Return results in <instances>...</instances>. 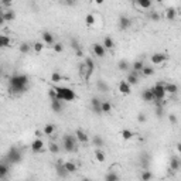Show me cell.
Listing matches in <instances>:
<instances>
[{
	"instance_id": "d590c367",
	"label": "cell",
	"mask_w": 181,
	"mask_h": 181,
	"mask_svg": "<svg viewBox=\"0 0 181 181\" xmlns=\"http://www.w3.org/2000/svg\"><path fill=\"white\" fill-rule=\"evenodd\" d=\"M141 74H143L144 77H151V75H154V68L146 67V65H144L143 69H141Z\"/></svg>"
},
{
	"instance_id": "8fae6325",
	"label": "cell",
	"mask_w": 181,
	"mask_h": 181,
	"mask_svg": "<svg viewBox=\"0 0 181 181\" xmlns=\"http://www.w3.org/2000/svg\"><path fill=\"white\" fill-rule=\"evenodd\" d=\"M51 109L55 112V113L62 112V109H64V106H62V101H60V99H51Z\"/></svg>"
},
{
	"instance_id": "836d02e7",
	"label": "cell",
	"mask_w": 181,
	"mask_h": 181,
	"mask_svg": "<svg viewBox=\"0 0 181 181\" xmlns=\"http://www.w3.org/2000/svg\"><path fill=\"white\" fill-rule=\"evenodd\" d=\"M85 65H86V69L88 71H91V72H93V69H95V62H93V60L92 58H85Z\"/></svg>"
},
{
	"instance_id": "74e56055",
	"label": "cell",
	"mask_w": 181,
	"mask_h": 181,
	"mask_svg": "<svg viewBox=\"0 0 181 181\" xmlns=\"http://www.w3.org/2000/svg\"><path fill=\"white\" fill-rule=\"evenodd\" d=\"M149 163H150V156H149L147 153H143L141 154V166H143L144 169H147Z\"/></svg>"
},
{
	"instance_id": "ab89813d",
	"label": "cell",
	"mask_w": 181,
	"mask_h": 181,
	"mask_svg": "<svg viewBox=\"0 0 181 181\" xmlns=\"http://www.w3.org/2000/svg\"><path fill=\"white\" fill-rule=\"evenodd\" d=\"M151 177H153V174H151V173L147 169L143 170V173H141V175H140V178H141L143 181H149V180H151Z\"/></svg>"
},
{
	"instance_id": "5bb4252c",
	"label": "cell",
	"mask_w": 181,
	"mask_h": 181,
	"mask_svg": "<svg viewBox=\"0 0 181 181\" xmlns=\"http://www.w3.org/2000/svg\"><path fill=\"white\" fill-rule=\"evenodd\" d=\"M126 82L129 83V85H137V82H139L137 72H136V71H133V72H130V74L127 75V78H126Z\"/></svg>"
},
{
	"instance_id": "e0dca14e",
	"label": "cell",
	"mask_w": 181,
	"mask_h": 181,
	"mask_svg": "<svg viewBox=\"0 0 181 181\" xmlns=\"http://www.w3.org/2000/svg\"><path fill=\"white\" fill-rule=\"evenodd\" d=\"M181 163H180V159L178 157H171L170 159V170H173V171H177L178 169H180Z\"/></svg>"
},
{
	"instance_id": "e575fe53",
	"label": "cell",
	"mask_w": 181,
	"mask_h": 181,
	"mask_svg": "<svg viewBox=\"0 0 181 181\" xmlns=\"http://www.w3.org/2000/svg\"><path fill=\"white\" fill-rule=\"evenodd\" d=\"M143 67H144V62L141 61V60H137V61H135V62H133V65H132L133 71H136V72L141 71V69H143Z\"/></svg>"
},
{
	"instance_id": "f5cc1de1",
	"label": "cell",
	"mask_w": 181,
	"mask_h": 181,
	"mask_svg": "<svg viewBox=\"0 0 181 181\" xmlns=\"http://www.w3.org/2000/svg\"><path fill=\"white\" fill-rule=\"evenodd\" d=\"M170 122L173 123V125H177V116H175V115H170Z\"/></svg>"
},
{
	"instance_id": "277c9868",
	"label": "cell",
	"mask_w": 181,
	"mask_h": 181,
	"mask_svg": "<svg viewBox=\"0 0 181 181\" xmlns=\"http://www.w3.org/2000/svg\"><path fill=\"white\" fill-rule=\"evenodd\" d=\"M62 144H64L65 151L72 153V151L77 150V137L72 135H65L62 139Z\"/></svg>"
},
{
	"instance_id": "7402d4cb",
	"label": "cell",
	"mask_w": 181,
	"mask_h": 181,
	"mask_svg": "<svg viewBox=\"0 0 181 181\" xmlns=\"http://www.w3.org/2000/svg\"><path fill=\"white\" fill-rule=\"evenodd\" d=\"M64 167H65V170L68 171V174H72V173H75L77 171V164L75 163H72V161H67V163H64Z\"/></svg>"
},
{
	"instance_id": "52a82bcc",
	"label": "cell",
	"mask_w": 181,
	"mask_h": 181,
	"mask_svg": "<svg viewBox=\"0 0 181 181\" xmlns=\"http://www.w3.org/2000/svg\"><path fill=\"white\" fill-rule=\"evenodd\" d=\"M167 58H169V57H167L166 54H163V52H156V54L151 55V62H153L154 65H160V64H163V62L166 61Z\"/></svg>"
},
{
	"instance_id": "7dc6e473",
	"label": "cell",
	"mask_w": 181,
	"mask_h": 181,
	"mask_svg": "<svg viewBox=\"0 0 181 181\" xmlns=\"http://www.w3.org/2000/svg\"><path fill=\"white\" fill-rule=\"evenodd\" d=\"M85 72H86V65H85V62H81V64H79V74L83 77Z\"/></svg>"
},
{
	"instance_id": "9a60e30c",
	"label": "cell",
	"mask_w": 181,
	"mask_h": 181,
	"mask_svg": "<svg viewBox=\"0 0 181 181\" xmlns=\"http://www.w3.org/2000/svg\"><path fill=\"white\" fill-rule=\"evenodd\" d=\"M141 99H143L144 102H153L154 101V96H153L151 89H144L143 92H141Z\"/></svg>"
},
{
	"instance_id": "5b68a950",
	"label": "cell",
	"mask_w": 181,
	"mask_h": 181,
	"mask_svg": "<svg viewBox=\"0 0 181 181\" xmlns=\"http://www.w3.org/2000/svg\"><path fill=\"white\" fill-rule=\"evenodd\" d=\"M151 92H153L154 101H164V98H166V89H164V85L160 82H157L151 88Z\"/></svg>"
},
{
	"instance_id": "ba28073f",
	"label": "cell",
	"mask_w": 181,
	"mask_h": 181,
	"mask_svg": "<svg viewBox=\"0 0 181 181\" xmlns=\"http://www.w3.org/2000/svg\"><path fill=\"white\" fill-rule=\"evenodd\" d=\"M119 28L120 30H127V28L132 26V20L127 17V16H120L119 17Z\"/></svg>"
},
{
	"instance_id": "f907efd6",
	"label": "cell",
	"mask_w": 181,
	"mask_h": 181,
	"mask_svg": "<svg viewBox=\"0 0 181 181\" xmlns=\"http://www.w3.org/2000/svg\"><path fill=\"white\" fill-rule=\"evenodd\" d=\"M12 3H13V0H0V4L2 6H6V7L12 6Z\"/></svg>"
},
{
	"instance_id": "4316f807",
	"label": "cell",
	"mask_w": 181,
	"mask_h": 181,
	"mask_svg": "<svg viewBox=\"0 0 181 181\" xmlns=\"http://www.w3.org/2000/svg\"><path fill=\"white\" fill-rule=\"evenodd\" d=\"M92 143H93V146L95 147H103V144H105V140L101 137L99 135H95L92 137Z\"/></svg>"
},
{
	"instance_id": "ac0fdd59",
	"label": "cell",
	"mask_w": 181,
	"mask_h": 181,
	"mask_svg": "<svg viewBox=\"0 0 181 181\" xmlns=\"http://www.w3.org/2000/svg\"><path fill=\"white\" fill-rule=\"evenodd\" d=\"M166 17L170 21H174L175 17H177V10H175L174 7H169V9L166 10Z\"/></svg>"
},
{
	"instance_id": "b9f144b4",
	"label": "cell",
	"mask_w": 181,
	"mask_h": 181,
	"mask_svg": "<svg viewBox=\"0 0 181 181\" xmlns=\"http://www.w3.org/2000/svg\"><path fill=\"white\" fill-rule=\"evenodd\" d=\"M51 81L54 83H58L60 81H62V75L60 74V72H52V74H51Z\"/></svg>"
},
{
	"instance_id": "603a6c76",
	"label": "cell",
	"mask_w": 181,
	"mask_h": 181,
	"mask_svg": "<svg viewBox=\"0 0 181 181\" xmlns=\"http://www.w3.org/2000/svg\"><path fill=\"white\" fill-rule=\"evenodd\" d=\"M96 86H98V89L101 91V92H105V93L109 92V85H107L103 79H99L98 82H96Z\"/></svg>"
},
{
	"instance_id": "f546056e",
	"label": "cell",
	"mask_w": 181,
	"mask_h": 181,
	"mask_svg": "<svg viewBox=\"0 0 181 181\" xmlns=\"http://www.w3.org/2000/svg\"><path fill=\"white\" fill-rule=\"evenodd\" d=\"M10 43H12V40H10L7 36H2V34H0V48H6V47H9Z\"/></svg>"
},
{
	"instance_id": "7a4b0ae2",
	"label": "cell",
	"mask_w": 181,
	"mask_h": 181,
	"mask_svg": "<svg viewBox=\"0 0 181 181\" xmlns=\"http://www.w3.org/2000/svg\"><path fill=\"white\" fill-rule=\"evenodd\" d=\"M52 88L55 89L57 92V99L62 102H72L77 98L75 92L71 88H64V86H52Z\"/></svg>"
},
{
	"instance_id": "9f6ffc18",
	"label": "cell",
	"mask_w": 181,
	"mask_h": 181,
	"mask_svg": "<svg viewBox=\"0 0 181 181\" xmlns=\"http://www.w3.org/2000/svg\"><path fill=\"white\" fill-rule=\"evenodd\" d=\"M95 3L96 4H102V3H103V0H95Z\"/></svg>"
},
{
	"instance_id": "f6af8a7d",
	"label": "cell",
	"mask_w": 181,
	"mask_h": 181,
	"mask_svg": "<svg viewBox=\"0 0 181 181\" xmlns=\"http://www.w3.org/2000/svg\"><path fill=\"white\" fill-rule=\"evenodd\" d=\"M44 48V43H41V41H37V43H34V51L36 52H41Z\"/></svg>"
},
{
	"instance_id": "1f68e13d",
	"label": "cell",
	"mask_w": 181,
	"mask_h": 181,
	"mask_svg": "<svg viewBox=\"0 0 181 181\" xmlns=\"http://www.w3.org/2000/svg\"><path fill=\"white\" fill-rule=\"evenodd\" d=\"M3 17H4V21H13L16 14L13 10H7V12H3Z\"/></svg>"
},
{
	"instance_id": "83f0119b",
	"label": "cell",
	"mask_w": 181,
	"mask_h": 181,
	"mask_svg": "<svg viewBox=\"0 0 181 181\" xmlns=\"http://www.w3.org/2000/svg\"><path fill=\"white\" fill-rule=\"evenodd\" d=\"M101 109H102V113H109V112L112 111V103L107 101H102Z\"/></svg>"
},
{
	"instance_id": "7bdbcfd3",
	"label": "cell",
	"mask_w": 181,
	"mask_h": 181,
	"mask_svg": "<svg viewBox=\"0 0 181 181\" xmlns=\"http://www.w3.org/2000/svg\"><path fill=\"white\" fill-rule=\"evenodd\" d=\"M30 44H27V43H23V44H20V47H19V50H20V52L21 54H27L28 51H30Z\"/></svg>"
},
{
	"instance_id": "6f0895ef",
	"label": "cell",
	"mask_w": 181,
	"mask_h": 181,
	"mask_svg": "<svg viewBox=\"0 0 181 181\" xmlns=\"http://www.w3.org/2000/svg\"><path fill=\"white\" fill-rule=\"evenodd\" d=\"M0 13H3V10H2V4H0Z\"/></svg>"
},
{
	"instance_id": "7c38bea8",
	"label": "cell",
	"mask_w": 181,
	"mask_h": 181,
	"mask_svg": "<svg viewBox=\"0 0 181 181\" xmlns=\"http://www.w3.org/2000/svg\"><path fill=\"white\" fill-rule=\"evenodd\" d=\"M43 147H44V141L41 140V139H36V140H33V143H31V150H33L34 153L41 151Z\"/></svg>"
},
{
	"instance_id": "9c48e42d",
	"label": "cell",
	"mask_w": 181,
	"mask_h": 181,
	"mask_svg": "<svg viewBox=\"0 0 181 181\" xmlns=\"http://www.w3.org/2000/svg\"><path fill=\"white\" fill-rule=\"evenodd\" d=\"M92 51H93V54H95L96 57H105V52H106V50H105V47L102 45V44H99V43H95L92 45Z\"/></svg>"
},
{
	"instance_id": "8992f818",
	"label": "cell",
	"mask_w": 181,
	"mask_h": 181,
	"mask_svg": "<svg viewBox=\"0 0 181 181\" xmlns=\"http://www.w3.org/2000/svg\"><path fill=\"white\" fill-rule=\"evenodd\" d=\"M101 103H102V101L98 98V96H93V98L91 99V107H92V111L95 112L96 115H101L102 113Z\"/></svg>"
},
{
	"instance_id": "c3c4849f",
	"label": "cell",
	"mask_w": 181,
	"mask_h": 181,
	"mask_svg": "<svg viewBox=\"0 0 181 181\" xmlns=\"http://www.w3.org/2000/svg\"><path fill=\"white\" fill-rule=\"evenodd\" d=\"M48 96H50V99H57V92H55V89L54 88H51L48 91Z\"/></svg>"
},
{
	"instance_id": "ee69618b",
	"label": "cell",
	"mask_w": 181,
	"mask_h": 181,
	"mask_svg": "<svg viewBox=\"0 0 181 181\" xmlns=\"http://www.w3.org/2000/svg\"><path fill=\"white\" fill-rule=\"evenodd\" d=\"M48 149H50V151H51L52 154H57L60 151V147H58V144H57V143H50Z\"/></svg>"
},
{
	"instance_id": "2e32d148",
	"label": "cell",
	"mask_w": 181,
	"mask_h": 181,
	"mask_svg": "<svg viewBox=\"0 0 181 181\" xmlns=\"http://www.w3.org/2000/svg\"><path fill=\"white\" fill-rule=\"evenodd\" d=\"M71 48L77 52L78 57H82V50L79 48V43H78L77 38H71Z\"/></svg>"
},
{
	"instance_id": "6da1fadb",
	"label": "cell",
	"mask_w": 181,
	"mask_h": 181,
	"mask_svg": "<svg viewBox=\"0 0 181 181\" xmlns=\"http://www.w3.org/2000/svg\"><path fill=\"white\" fill-rule=\"evenodd\" d=\"M28 83L30 79L26 74H14L10 77L9 79V91L10 93H14V95H20V93L26 92L28 89Z\"/></svg>"
},
{
	"instance_id": "d4e9b609",
	"label": "cell",
	"mask_w": 181,
	"mask_h": 181,
	"mask_svg": "<svg viewBox=\"0 0 181 181\" xmlns=\"http://www.w3.org/2000/svg\"><path fill=\"white\" fill-rule=\"evenodd\" d=\"M43 132H44V135H45V136H51V135H54V132H55V126L52 125V123H48V125L44 126Z\"/></svg>"
},
{
	"instance_id": "8d00e7d4",
	"label": "cell",
	"mask_w": 181,
	"mask_h": 181,
	"mask_svg": "<svg viewBox=\"0 0 181 181\" xmlns=\"http://www.w3.org/2000/svg\"><path fill=\"white\" fill-rule=\"evenodd\" d=\"M117 68H119L120 71H129L130 64H129L127 61H125V60H120L119 64H117Z\"/></svg>"
},
{
	"instance_id": "4dcf8cb0",
	"label": "cell",
	"mask_w": 181,
	"mask_h": 181,
	"mask_svg": "<svg viewBox=\"0 0 181 181\" xmlns=\"http://www.w3.org/2000/svg\"><path fill=\"white\" fill-rule=\"evenodd\" d=\"M135 2L144 10H147V9L151 7V0H135Z\"/></svg>"
},
{
	"instance_id": "681fc988",
	"label": "cell",
	"mask_w": 181,
	"mask_h": 181,
	"mask_svg": "<svg viewBox=\"0 0 181 181\" xmlns=\"http://www.w3.org/2000/svg\"><path fill=\"white\" fill-rule=\"evenodd\" d=\"M137 120H139L140 123H144L146 120H147V116H146L144 113H139V115H137Z\"/></svg>"
},
{
	"instance_id": "484cf974",
	"label": "cell",
	"mask_w": 181,
	"mask_h": 181,
	"mask_svg": "<svg viewBox=\"0 0 181 181\" xmlns=\"http://www.w3.org/2000/svg\"><path fill=\"white\" fill-rule=\"evenodd\" d=\"M95 159H96V161H99V163H103L105 160H106V156H105V153L102 151L101 147H98L95 150Z\"/></svg>"
},
{
	"instance_id": "cb8c5ba5",
	"label": "cell",
	"mask_w": 181,
	"mask_h": 181,
	"mask_svg": "<svg viewBox=\"0 0 181 181\" xmlns=\"http://www.w3.org/2000/svg\"><path fill=\"white\" fill-rule=\"evenodd\" d=\"M7 174H9V166L4 163H0V180L6 178Z\"/></svg>"
},
{
	"instance_id": "44dd1931",
	"label": "cell",
	"mask_w": 181,
	"mask_h": 181,
	"mask_svg": "<svg viewBox=\"0 0 181 181\" xmlns=\"http://www.w3.org/2000/svg\"><path fill=\"white\" fill-rule=\"evenodd\" d=\"M102 45L105 47V50H112L115 47V41L112 37H105L103 38V43H102Z\"/></svg>"
},
{
	"instance_id": "60d3db41",
	"label": "cell",
	"mask_w": 181,
	"mask_h": 181,
	"mask_svg": "<svg viewBox=\"0 0 181 181\" xmlns=\"http://www.w3.org/2000/svg\"><path fill=\"white\" fill-rule=\"evenodd\" d=\"M133 136H135V135H133L132 130H129V129H123L122 130V137L125 139V140H129V139H132Z\"/></svg>"
},
{
	"instance_id": "30bf717a",
	"label": "cell",
	"mask_w": 181,
	"mask_h": 181,
	"mask_svg": "<svg viewBox=\"0 0 181 181\" xmlns=\"http://www.w3.org/2000/svg\"><path fill=\"white\" fill-rule=\"evenodd\" d=\"M132 85H129V83L126 82V79L120 81L119 82V92L123 93V95H129L130 92H132V88H130Z\"/></svg>"
},
{
	"instance_id": "db71d44e",
	"label": "cell",
	"mask_w": 181,
	"mask_h": 181,
	"mask_svg": "<svg viewBox=\"0 0 181 181\" xmlns=\"http://www.w3.org/2000/svg\"><path fill=\"white\" fill-rule=\"evenodd\" d=\"M4 23H6V21H4V17H3V13H0V26H2V24H4Z\"/></svg>"
},
{
	"instance_id": "3957f363",
	"label": "cell",
	"mask_w": 181,
	"mask_h": 181,
	"mask_svg": "<svg viewBox=\"0 0 181 181\" xmlns=\"http://www.w3.org/2000/svg\"><path fill=\"white\" fill-rule=\"evenodd\" d=\"M7 161L10 163V164H17V163L21 161V151H20L19 147H10L9 151H7V156H6Z\"/></svg>"
},
{
	"instance_id": "d6986e66",
	"label": "cell",
	"mask_w": 181,
	"mask_h": 181,
	"mask_svg": "<svg viewBox=\"0 0 181 181\" xmlns=\"http://www.w3.org/2000/svg\"><path fill=\"white\" fill-rule=\"evenodd\" d=\"M164 89H166V93L174 95V93L178 92V85H175V83H167V85H164Z\"/></svg>"
},
{
	"instance_id": "bcb514c9",
	"label": "cell",
	"mask_w": 181,
	"mask_h": 181,
	"mask_svg": "<svg viewBox=\"0 0 181 181\" xmlns=\"http://www.w3.org/2000/svg\"><path fill=\"white\" fill-rule=\"evenodd\" d=\"M52 48H54V51H55V52H62V51H64V47H62L61 43L54 44V45H52Z\"/></svg>"
},
{
	"instance_id": "4fadbf2b",
	"label": "cell",
	"mask_w": 181,
	"mask_h": 181,
	"mask_svg": "<svg viewBox=\"0 0 181 181\" xmlns=\"http://www.w3.org/2000/svg\"><path fill=\"white\" fill-rule=\"evenodd\" d=\"M75 137H77V140H79V143H88L89 141L88 135H86L82 129H78L77 132H75Z\"/></svg>"
},
{
	"instance_id": "816d5d0a",
	"label": "cell",
	"mask_w": 181,
	"mask_h": 181,
	"mask_svg": "<svg viewBox=\"0 0 181 181\" xmlns=\"http://www.w3.org/2000/svg\"><path fill=\"white\" fill-rule=\"evenodd\" d=\"M150 17H151V20H153V21H159V20H160V14H159V13H151Z\"/></svg>"
},
{
	"instance_id": "d6a6232c",
	"label": "cell",
	"mask_w": 181,
	"mask_h": 181,
	"mask_svg": "<svg viewBox=\"0 0 181 181\" xmlns=\"http://www.w3.org/2000/svg\"><path fill=\"white\" fill-rule=\"evenodd\" d=\"M119 178H120V177L113 171V170H112V171H109L106 175H105V180H106V181H117Z\"/></svg>"
},
{
	"instance_id": "f35d334b",
	"label": "cell",
	"mask_w": 181,
	"mask_h": 181,
	"mask_svg": "<svg viewBox=\"0 0 181 181\" xmlns=\"http://www.w3.org/2000/svg\"><path fill=\"white\" fill-rule=\"evenodd\" d=\"M85 24L88 26V27H91V26L95 24V16H93V14H86V17H85Z\"/></svg>"
},
{
	"instance_id": "f1b7e54d",
	"label": "cell",
	"mask_w": 181,
	"mask_h": 181,
	"mask_svg": "<svg viewBox=\"0 0 181 181\" xmlns=\"http://www.w3.org/2000/svg\"><path fill=\"white\" fill-rule=\"evenodd\" d=\"M43 41L45 44H54V37L50 31H44L43 33Z\"/></svg>"
},
{
	"instance_id": "ffe728a7",
	"label": "cell",
	"mask_w": 181,
	"mask_h": 181,
	"mask_svg": "<svg viewBox=\"0 0 181 181\" xmlns=\"http://www.w3.org/2000/svg\"><path fill=\"white\" fill-rule=\"evenodd\" d=\"M55 170H57V174H58V177L64 178V177H67V175H68V171L65 170V167H64V164H62V163H58V164H57Z\"/></svg>"
},
{
	"instance_id": "680465c9",
	"label": "cell",
	"mask_w": 181,
	"mask_h": 181,
	"mask_svg": "<svg viewBox=\"0 0 181 181\" xmlns=\"http://www.w3.org/2000/svg\"><path fill=\"white\" fill-rule=\"evenodd\" d=\"M157 2H163V0H157Z\"/></svg>"
},
{
	"instance_id": "11a10c76",
	"label": "cell",
	"mask_w": 181,
	"mask_h": 181,
	"mask_svg": "<svg viewBox=\"0 0 181 181\" xmlns=\"http://www.w3.org/2000/svg\"><path fill=\"white\" fill-rule=\"evenodd\" d=\"M65 3L69 4V6H74V4H75V0H65Z\"/></svg>"
}]
</instances>
